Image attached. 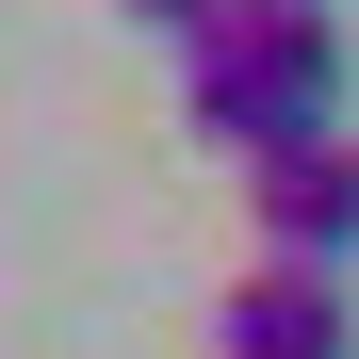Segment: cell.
<instances>
[{"label":"cell","instance_id":"obj_1","mask_svg":"<svg viewBox=\"0 0 359 359\" xmlns=\"http://www.w3.org/2000/svg\"><path fill=\"white\" fill-rule=\"evenodd\" d=\"M180 114H196V147L229 163H294V147H327L343 131V17L327 0H245L229 33L180 49Z\"/></svg>","mask_w":359,"mask_h":359},{"label":"cell","instance_id":"obj_2","mask_svg":"<svg viewBox=\"0 0 359 359\" xmlns=\"http://www.w3.org/2000/svg\"><path fill=\"white\" fill-rule=\"evenodd\" d=\"M245 245L311 262V278H359V131H327V147H294V163L245 180Z\"/></svg>","mask_w":359,"mask_h":359},{"label":"cell","instance_id":"obj_3","mask_svg":"<svg viewBox=\"0 0 359 359\" xmlns=\"http://www.w3.org/2000/svg\"><path fill=\"white\" fill-rule=\"evenodd\" d=\"M212 359H359V294L311 262H245L212 294Z\"/></svg>","mask_w":359,"mask_h":359},{"label":"cell","instance_id":"obj_4","mask_svg":"<svg viewBox=\"0 0 359 359\" xmlns=\"http://www.w3.org/2000/svg\"><path fill=\"white\" fill-rule=\"evenodd\" d=\"M114 17H147V33H180V49H196V33H229V17H245V0H114Z\"/></svg>","mask_w":359,"mask_h":359}]
</instances>
